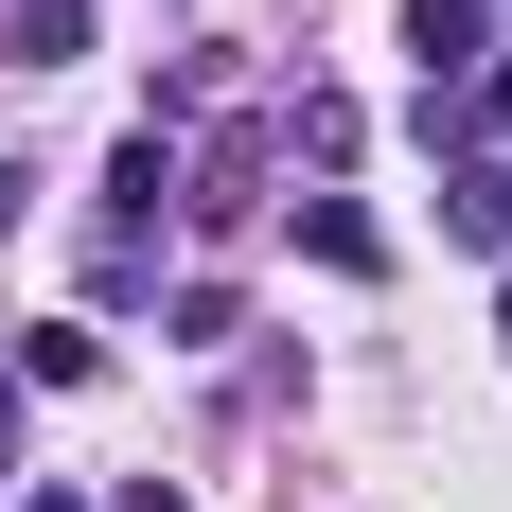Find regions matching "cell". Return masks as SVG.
I'll return each instance as SVG.
<instances>
[{"label":"cell","mask_w":512,"mask_h":512,"mask_svg":"<svg viewBox=\"0 0 512 512\" xmlns=\"http://www.w3.org/2000/svg\"><path fill=\"white\" fill-rule=\"evenodd\" d=\"M159 212H177V142H159V124H142V142L106 159V230H124V248H142Z\"/></svg>","instance_id":"1"},{"label":"cell","mask_w":512,"mask_h":512,"mask_svg":"<svg viewBox=\"0 0 512 512\" xmlns=\"http://www.w3.org/2000/svg\"><path fill=\"white\" fill-rule=\"evenodd\" d=\"M442 230H460V248H512V159H442Z\"/></svg>","instance_id":"2"},{"label":"cell","mask_w":512,"mask_h":512,"mask_svg":"<svg viewBox=\"0 0 512 512\" xmlns=\"http://www.w3.org/2000/svg\"><path fill=\"white\" fill-rule=\"evenodd\" d=\"M301 248H318V265H336V283H371V265H389V230H371V212H354V195H301Z\"/></svg>","instance_id":"3"},{"label":"cell","mask_w":512,"mask_h":512,"mask_svg":"<svg viewBox=\"0 0 512 512\" xmlns=\"http://www.w3.org/2000/svg\"><path fill=\"white\" fill-rule=\"evenodd\" d=\"M0 53L53 71V53H89V0H0Z\"/></svg>","instance_id":"4"},{"label":"cell","mask_w":512,"mask_h":512,"mask_svg":"<svg viewBox=\"0 0 512 512\" xmlns=\"http://www.w3.org/2000/svg\"><path fill=\"white\" fill-rule=\"evenodd\" d=\"M89 371H106L89 318H36V336H18V389H89Z\"/></svg>","instance_id":"5"},{"label":"cell","mask_w":512,"mask_h":512,"mask_svg":"<svg viewBox=\"0 0 512 512\" xmlns=\"http://www.w3.org/2000/svg\"><path fill=\"white\" fill-rule=\"evenodd\" d=\"M460 124H477V142H512V53H477V71H460Z\"/></svg>","instance_id":"6"},{"label":"cell","mask_w":512,"mask_h":512,"mask_svg":"<svg viewBox=\"0 0 512 512\" xmlns=\"http://www.w3.org/2000/svg\"><path fill=\"white\" fill-rule=\"evenodd\" d=\"M0 442H18V371H0Z\"/></svg>","instance_id":"7"},{"label":"cell","mask_w":512,"mask_h":512,"mask_svg":"<svg viewBox=\"0 0 512 512\" xmlns=\"http://www.w3.org/2000/svg\"><path fill=\"white\" fill-rule=\"evenodd\" d=\"M495 336H512V301H495Z\"/></svg>","instance_id":"8"}]
</instances>
